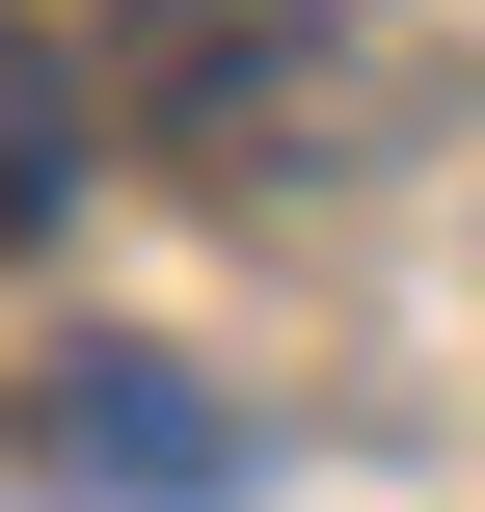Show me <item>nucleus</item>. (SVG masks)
<instances>
[{
  "mask_svg": "<svg viewBox=\"0 0 485 512\" xmlns=\"http://www.w3.org/2000/svg\"><path fill=\"white\" fill-rule=\"evenodd\" d=\"M54 459H81V486H216L243 432H216L189 378H81V405H54Z\"/></svg>",
  "mask_w": 485,
  "mask_h": 512,
  "instance_id": "obj_1",
  "label": "nucleus"
},
{
  "mask_svg": "<svg viewBox=\"0 0 485 512\" xmlns=\"http://www.w3.org/2000/svg\"><path fill=\"white\" fill-rule=\"evenodd\" d=\"M54 189H81V54L0 27V243H54Z\"/></svg>",
  "mask_w": 485,
  "mask_h": 512,
  "instance_id": "obj_2",
  "label": "nucleus"
}]
</instances>
